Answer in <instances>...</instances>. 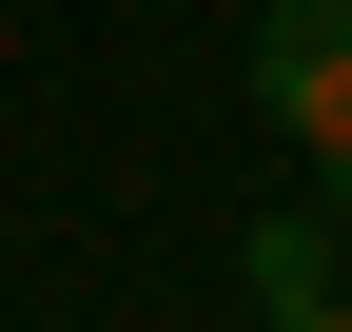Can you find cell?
<instances>
[{"label":"cell","mask_w":352,"mask_h":332,"mask_svg":"<svg viewBox=\"0 0 352 332\" xmlns=\"http://www.w3.org/2000/svg\"><path fill=\"white\" fill-rule=\"evenodd\" d=\"M254 117L352 195V0H274V20H254Z\"/></svg>","instance_id":"cell-1"},{"label":"cell","mask_w":352,"mask_h":332,"mask_svg":"<svg viewBox=\"0 0 352 332\" xmlns=\"http://www.w3.org/2000/svg\"><path fill=\"white\" fill-rule=\"evenodd\" d=\"M235 274H254V313H314V294H333V215H254Z\"/></svg>","instance_id":"cell-2"},{"label":"cell","mask_w":352,"mask_h":332,"mask_svg":"<svg viewBox=\"0 0 352 332\" xmlns=\"http://www.w3.org/2000/svg\"><path fill=\"white\" fill-rule=\"evenodd\" d=\"M254 332H352V294H314V313H254Z\"/></svg>","instance_id":"cell-3"}]
</instances>
